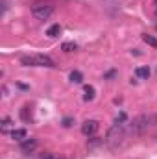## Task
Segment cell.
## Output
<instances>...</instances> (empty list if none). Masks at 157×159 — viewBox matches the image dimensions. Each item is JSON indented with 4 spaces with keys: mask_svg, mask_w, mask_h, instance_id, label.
Returning <instances> with one entry per match:
<instances>
[{
    "mask_svg": "<svg viewBox=\"0 0 157 159\" xmlns=\"http://www.w3.org/2000/svg\"><path fill=\"white\" fill-rule=\"evenodd\" d=\"M126 135H128V128L124 126V124H113V128L109 129V133H107V137H105V143H107V146L109 148H113V150H117L118 146L122 144V141L126 139Z\"/></svg>",
    "mask_w": 157,
    "mask_h": 159,
    "instance_id": "6da1fadb",
    "label": "cell"
},
{
    "mask_svg": "<svg viewBox=\"0 0 157 159\" xmlns=\"http://www.w3.org/2000/svg\"><path fill=\"white\" fill-rule=\"evenodd\" d=\"M154 117H150V115H139V117H135V119L131 120V124L128 126V133L129 135H141V133H144L150 126H154Z\"/></svg>",
    "mask_w": 157,
    "mask_h": 159,
    "instance_id": "7a4b0ae2",
    "label": "cell"
},
{
    "mask_svg": "<svg viewBox=\"0 0 157 159\" xmlns=\"http://www.w3.org/2000/svg\"><path fill=\"white\" fill-rule=\"evenodd\" d=\"M20 63L26 67H54V59L43 54H35V56H22Z\"/></svg>",
    "mask_w": 157,
    "mask_h": 159,
    "instance_id": "3957f363",
    "label": "cell"
},
{
    "mask_svg": "<svg viewBox=\"0 0 157 159\" xmlns=\"http://www.w3.org/2000/svg\"><path fill=\"white\" fill-rule=\"evenodd\" d=\"M54 13V4L52 2H35L32 6V15L37 20H46Z\"/></svg>",
    "mask_w": 157,
    "mask_h": 159,
    "instance_id": "277c9868",
    "label": "cell"
},
{
    "mask_svg": "<svg viewBox=\"0 0 157 159\" xmlns=\"http://www.w3.org/2000/svg\"><path fill=\"white\" fill-rule=\"evenodd\" d=\"M98 128H100V124H98L96 120H85V122L81 124V133H83L85 137H92V135H96Z\"/></svg>",
    "mask_w": 157,
    "mask_h": 159,
    "instance_id": "5b68a950",
    "label": "cell"
},
{
    "mask_svg": "<svg viewBox=\"0 0 157 159\" xmlns=\"http://www.w3.org/2000/svg\"><path fill=\"white\" fill-rule=\"evenodd\" d=\"M35 148H37V139H32V137L28 139L26 137L24 141H20V152L22 154H32Z\"/></svg>",
    "mask_w": 157,
    "mask_h": 159,
    "instance_id": "8992f818",
    "label": "cell"
},
{
    "mask_svg": "<svg viewBox=\"0 0 157 159\" xmlns=\"http://www.w3.org/2000/svg\"><path fill=\"white\" fill-rule=\"evenodd\" d=\"M13 129H15V124H13V120H11V119H7V117H6V119L2 120V126H0V131H2V133H11Z\"/></svg>",
    "mask_w": 157,
    "mask_h": 159,
    "instance_id": "52a82bcc",
    "label": "cell"
},
{
    "mask_svg": "<svg viewBox=\"0 0 157 159\" xmlns=\"http://www.w3.org/2000/svg\"><path fill=\"white\" fill-rule=\"evenodd\" d=\"M83 93H85V94H83V100H85V102H91V100L94 98V93H96V91H94L92 85H85V87H83Z\"/></svg>",
    "mask_w": 157,
    "mask_h": 159,
    "instance_id": "ba28073f",
    "label": "cell"
},
{
    "mask_svg": "<svg viewBox=\"0 0 157 159\" xmlns=\"http://www.w3.org/2000/svg\"><path fill=\"white\" fill-rule=\"evenodd\" d=\"M135 74H137V78H141V80H148L150 78V69L148 67H137Z\"/></svg>",
    "mask_w": 157,
    "mask_h": 159,
    "instance_id": "9c48e42d",
    "label": "cell"
},
{
    "mask_svg": "<svg viewBox=\"0 0 157 159\" xmlns=\"http://www.w3.org/2000/svg\"><path fill=\"white\" fill-rule=\"evenodd\" d=\"M11 137H13L15 141H24V139L28 137V131L22 129V128H20V129H13V131H11Z\"/></svg>",
    "mask_w": 157,
    "mask_h": 159,
    "instance_id": "30bf717a",
    "label": "cell"
},
{
    "mask_svg": "<svg viewBox=\"0 0 157 159\" xmlns=\"http://www.w3.org/2000/svg\"><path fill=\"white\" fill-rule=\"evenodd\" d=\"M59 34H61V26H59V24H52V26L46 30V35H48V37H57Z\"/></svg>",
    "mask_w": 157,
    "mask_h": 159,
    "instance_id": "8fae6325",
    "label": "cell"
},
{
    "mask_svg": "<svg viewBox=\"0 0 157 159\" xmlns=\"http://www.w3.org/2000/svg\"><path fill=\"white\" fill-rule=\"evenodd\" d=\"M61 50L69 54V52H74V50H78V44H76V43H72V41H67V43H63V44H61Z\"/></svg>",
    "mask_w": 157,
    "mask_h": 159,
    "instance_id": "7c38bea8",
    "label": "cell"
},
{
    "mask_svg": "<svg viewBox=\"0 0 157 159\" xmlns=\"http://www.w3.org/2000/svg\"><path fill=\"white\" fill-rule=\"evenodd\" d=\"M70 81H74V83H81V81H83V74H81L79 70H72V72H70Z\"/></svg>",
    "mask_w": 157,
    "mask_h": 159,
    "instance_id": "4fadbf2b",
    "label": "cell"
},
{
    "mask_svg": "<svg viewBox=\"0 0 157 159\" xmlns=\"http://www.w3.org/2000/svg\"><path fill=\"white\" fill-rule=\"evenodd\" d=\"M142 39H144V43H148L150 46H154V48H157V39H155V37H152V35L144 34V35H142Z\"/></svg>",
    "mask_w": 157,
    "mask_h": 159,
    "instance_id": "5bb4252c",
    "label": "cell"
},
{
    "mask_svg": "<svg viewBox=\"0 0 157 159\" xmlns=\"http://www.w3.org/2000/svg\"><path fill=\"white\" fill-rule=\"evenodd\" d=\"M20 117H22V120H32V115H28V107H22L20 109Z\"/></svg>",
    "mask_w": 157,
    "mask_h": 159,
    "instance_id": "9a60e30c",
    "label": "cell"
},
{
    "mask_svg": "<svg viewBox=\"0 0 157 159\" xmlns=\"http://www.w3.org/2000/svg\"><path fill=\"white\" fill-rule=\"evenodd\" d=\"M43 159H63V157H61V156H57V154H46Z\"/></svg>",
    "mask_w": 157,
    "mask_h": 159,
    "instance_id": "2e32d148",
    "label": "cell"
},
{
    "mask_svg": "<svg viewBox=\"0 0 157 159\" xmlns=\"http://www.w3.org/2000/svg\"><path fill=\"white\" fill-rule=\"evenodd\" d=\"M63 126H65V128H69V126H72V119H70V117H67V119L63 120Z\"/></svg>",
    "mask_w": 157,
    "mask_h": 159,
    "instance_id": "e0dca14e",
    "label": "cell"
},
{
    "mask_svg": "<svg viewBox=\"0 0 157 159\" xmlns=\"http://www.w3.org/2000/svg\"><path fill=\"white\" fill-rule=\"evenodd\" d=\"M115 74H117V72H115V70H111V72H107V76H105V78H113Z\"/></svg>",
    "mask_w": 157,
    "mask_h": 159,
    "instance_id": "ac0fdd59",
    "label": "cell"
},
{
    "mask_svg": "<svg viewBox=\"0 0 157 159\" xmlns=\"http://www.w3.org/2000/svg\"><path fill=\"white\" fill-rule=\"evenodd\" d=\"M154 4H155V13H157V0H154Z\"/></svg>",
    "mask_w": 157,
    "mask_h": 159,
    "instance_id": "d6986e66",
    "label": "cell"
}]
</instances>
